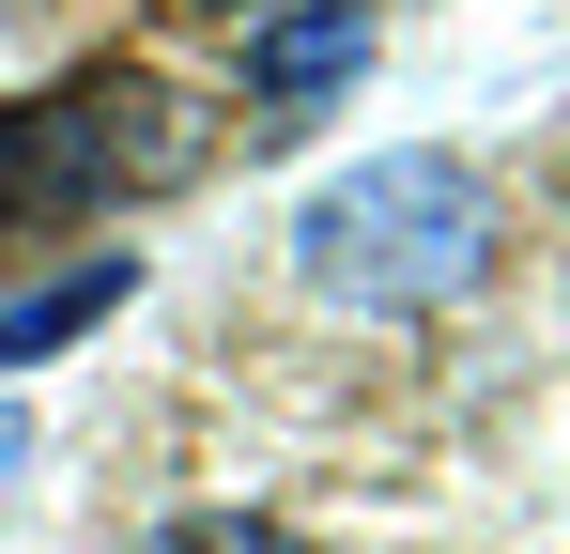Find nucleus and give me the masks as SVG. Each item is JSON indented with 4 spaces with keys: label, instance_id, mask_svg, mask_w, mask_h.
<instances>
[{
    "label": "nucleus",
    "instance_id": "7ed1b4c3",
    "mask_svg": "<svg viewBox=\"0 0 570 554\" xmlns=\"http://www.w3.org/2000/svg\"><path fill=\"white\" fill-rule=\"evenodd\" d=\"M355 62H371V16H355V0H308V16H263V31L232 47V78L263 92V108H308V92H340Z\"/></svg>",
    "mask_w": 570,
    "mask_h": 554
},
{
    "label": "nucleus",
    "instance_id": "0eeeda50",
    "mask_svg": "<svg viewBox=\"0 0 570 554\" xmlns=\"http://www.w3.org/2000/svg\"><path fill=\"white\" fill-rule=\"evenodd\" d=\"M200 16H232V0H200Z\"/></svg>",
    "mask_w": 570,
    "mask_h": 554
},
{
    "label": "nucleus",
    "instance_id": "20e7f679",
    "mask_svg": "<svg viewBox=\"0 0 570 554\" xmlns=\"http://www.w3.org/2000/svg\"><path fill=\"white\" fill-rule=\"evenodd\" d=\"M124 293H139V263H124V247H108V263H78V277H47V293H16V308H0V369H31V355H62V339H94Z\"/></svg>",
    "mask_w": 570,
    "mask_h": 554
},
{
    "label": "nucleus",
    "instance_id": "423d86ee",
    "mask_svg": "<svg viewBox=\"0 0 570 554\" xmlns=\"http://www.w3.org/2000/svg\"><path fill=\"white\" fill-rule=\"evenodd\" d=\"M0 477H16V416H0Z\"/></svg>",
    "mask_w": 570,
    "mask_h": 554
},
{
    "label": "nucleus",
    "instance_id": "f03ea898",
    "mask_svg": "<svg viewBox=\"0 0 570 554\" xmlns=\"http://www.w3.org/2000/svg\"><path fill=\"white\" fill-rule=\"evenodd\" d=\"M200 170V108L170 78H62L31 108H0V231H78L108 200H155Z\"/></svg>",
    "mask_w": 570,
    "mask_h": 554
},
{
    "label": "nucleus",
    "instance_id": "39448f33",
    "mask_svg": "<svg viewBox=\"0 0 570 554\" xmlns=\"http://www.w3.org/2000/svg\"><path fill=\"white\" fill-rule=\"evenodd\" d=\"M155 554H293V524H263V508H200V524H170Z\"/></svg>",
    "mask_w": 570,
    "mask_h": 554
},
{
    "label": "nucleus",
    "instance_id": "f257e3e1",
    "mask_svg": "<svg viewBox=\"0 0 570 554\" xmlns=\"http://www.w3.org/2000/svg\"><path fill=\"white\" fill-rule=\"evenodd\" d=\"M293 263L308 293H340L355 324H416V308H463L493 263V185L463 155H355L293 216Z\"/></svg>",
    "mask_w": 570,
    "mask_h": 554
}]
</instances>
